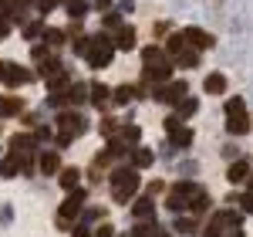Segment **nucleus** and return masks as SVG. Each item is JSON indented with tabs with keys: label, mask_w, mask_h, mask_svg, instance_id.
Listing matches in <instances>:
<instances>
[{
	"label": "nucleus",
	"mask_w": 253,
	"mask_h": 237,
	"mask_svg": "<svg viewBox=\"0 0 253 237\" xmlns=\"http://www.w3.org/2000/svg\"><path fill=\"white\" fill-rule=\"evenodd\" d=\"M243 109V99H233V102H226V112H240Z\"/></svg>",
	"instance_id": "nucleus-44"
},
{
	"label": "nucleus",
	"mask_w": 253,
	"mask_h": 237,
	"mask_svg": "<svg viewBox=\"0 0 253 237\" xmlns=\"http://www.w3.org/2000/svg\"><path fill=\"white\" fill-rule=\"evenodd\" d=\"M112 48H118V51H132V48H135V27L122 24V27L115 31V38H112Z\"/></svg>",
	"instance_id": "nucleus-13"
},
{
	"label": "nucleus",
	"mask_w": 253,
	"mask_h": 237,
	"mask_svg": "<svg viewBox=\"0 0 253 237\" xmlns=\"http://www.w3.org/2000/svg\"><path fill=\"white\" fill-rule=\"evenodd\" d=\"M7 34H10V24H7V20H0V41L7 38Z\"/></svg>",
	"instance_id": "nucleus-46"
},
{
	"label": "nucleus",
	"mask_w": 253,
	"mask_h": 237,
	"mask_svg": "<svg viewBox=\"0 0 253 237\" xmlns=\"http://www.w3.org/2000/svg\"><path fill=\"white\" fill-rule=\"evenodd\" d=\"M24 112V99H14V95H3L0 99V116L3 118H14Z\"/></svg>",
	"instance_id": "nucleus-18"
},
{
	"label": "nucleus",
	"mask_w": 253,
	"mask_h": 237,
	"mask_svg": "<svg viewBox=\"0 0 253 237\" xmlns=\"http://www.w3.org/2000/svg\"><path fill=\"white\" fill-rule=\"evenodd\" d=\"M132 214H135V220L138 224H156V200L149 197H138L135 203H132Z\"/></svg>",
	"instance_id": "nucleus-9"
},
{
	"label": "nucleus",
	"mask_w": 253,
	"mask_h": 237,
	"mask_svg": "<svg viewBox=\"0 0 253 237\" xmlns=\"http://www.w3.org/2000/svg\"><path fill=\"white\" fill-rule=\"evenodd\" d=\"M166 129H169V142H172V146H179V149H186V146L193 142V132H189V129H186V125H182L175 116L166 118Z\"/></svg>",
	"instance_id": "nucleus-8"
},
{
	"label": "nucleus",
	"mask_w": 253,
	"mask_h": 237,
	"mask_svg": "<svg viewBox=\"0 0 253 237\" xmlns=\"http://www.w3.org/2000/svg\"><path fill=\"white\" fill-rule=\"evenodd\" d=\"M34 139H38V142H47V139H51V129H47V125H44V129H38V132H34Z\"/></svg>",
	"instance_id": "nucleus-41"
},
{
	"label": "nucleus",
	"mask_w": 253,
	"mask_h": 237,
	"mask_svg": "<svg viewBox=\"0 0 253 237\" xmlns=\"http://www.w3.org/2000/svg\"><path fill=\"white\" fill-rule=\"evenodd\" d=\"M20 173V156H0V177H17Z\"/></svg>",
	"instance_id": "nucleus-22"
},
{
	"label": "nucleus",
	"mask_w": 253,
	"mask_h": 237,
	"mask_svg": "<svg viewBox=\"0 0 253 237\" xmlns=\"http://www.w3.org/2000/svg\"><path fill=\"white\" fill-rule=\"evenodd\" d=\"M38 170L44 173V177L58 173V170H61V153H54V149H44V153H38Z\"/></svg>",
	"instance_id": "nucleus-12"
},
{
	"label": "nucleus",
	"mask_w": 253,
	"mask_h": 237,
	"mask_svg": "<svg viewBox=\"0 0 253 237\" xmlns=\"http://www.w3.org/2000/svg\"><path fill=\"white\" fill-rule=\"evenodd\" d=\"M156 231H159L156 224H138L135 231H132V237H152V234H156Z\"/></svg>",
	"instance_id": "nucleus-34"
},
{
	"label": "nucleus",
	"mask_w": 253,
	"mask_h": 237,
	"mask_svg": "<svg viewBox=\"0 0 253 237\" xmlns=\"http://www.w3.org/2000/svg\"><path fill=\"white\" fill-rule=\"evenodd\" d=\"M118 129H122V125H118L115 118L108 116V118H101V129H98V132H101L105 139H115V132H118Z\"/></svg>",
	"instance_id": "nucleus-30"
},
{
	"label": "nucleus",
	"mask_w": 253,
	"mask_h": 237,
	"mask_svg": "<svg viewBox=\"0 0 253 237\" xmlns=\"http://www.w3.org/2000/svg\"><path fill=\"white\" fill-rule=\"evenodd\" d=\"M10 153L14 156H38V139H34V132H17V136L10 139Z\"/></svg>",
	"instance_id": "nucleus-7"
},
{
	"label": "nucleus",
	"mask_w": 253,
	"mask_h": 237,
	"mask_svg": "<svg viewBox=\"0 0 253 237\" xmlns=\"http://www.w3.org/2000/svg\"><path fill=\"white\" fill-rule=\"evenodd\" d=\"M91 7H95V10H108V7H112V0H91Z\"/></svg>",
	"instance_id": "nucleus-45"
},
{
	"label": "nucleus",
	"mask_w": 253,
	"mask_h": 237,
	"mask_svg": "<svg viewBox=\"0 0 253 237\" xmlns=\"http://www.w3.org/2000/svg\"><path fill=\"white\" fill-rule=\"evenodd\" d=\"M0 20H10V3L7 0H0Z\"/></svg>",
	"instance_id": "nucleus-43"
},
{
	"label": "nucleus",
	"mask_w": 253,
	"mask_h": 237,
	"mask_svg": "<svg viewBox=\"0 0 253 237\" xmlns=\"http://www.w3.org/2000/svg\"><path fill=\"white\" fill-rule=\"evenodd\" d=\"M247 177H250V166H247L243 159H236V163H230V170H226V179H230V183H243Z\"/></svg>",
	"instance_id": "nucleus-20"
},
{
	"label": "nucleus",
	"mask_w": 253,
	"mask_h": 237,
	"mask_svg": "<svg viewBox=\"0 0 253 237\" xmlns=\"http://www.w3.org/2000/svg\"><path fill=\"white\" fill-rule=\"evenodd\" d=\"M196 99H182V105H179V118H189V116H196Z\"/></svg>",
	"instance_id": "nucleus-32"
},
{
	"label": "nucleus",
	"mask_w": 253,
	"mask_h": 237,
	"mask_svg": "<svg viewBox=\"0 0 253 237\" xmlns=\"http://www.w3.org/2000/svg\"><path fill=\"white\" fill-rule=\"evenodd\" d=\"M38 34H44V24H41V20H34V24H24V38H38Z\"/></svg>",
	"instance_id": "nucleus-35"
},
{
	"label": "nucleus",
	"mask_w": 253,
	"mask_h": 237,
	"mask_svg": "<svg viewBox=\"0 0 253 237\" xmlns=\"http://www.w3.org/2000/svg\"><path fill=\"white\" fill-rule=\"evenodd\" d=\"M152 95H156V102L179 105V99H186V81H166V85H159Z\"/></svg>",
	"instance_id": "nucleus-6"
},
{
	"label": "nucleus",
	"mask_w": 253,
	"mask_h": 237,
	"mask_svg": "<svg viewBox=\"0 0 253 237\" xmlns=\"http://www.w3.org/2000/svg\"><path fill=\"white\" fill-rule=\"evenodd\" d=\"M64 38H68V34H64V31H58V27H44V44H47V48H61V44H64Z\"/></svg>",
	"instance_id": "nucleus-28"
},
{
	"label": "nucleus",
	"mask_w": 253,
	"mask_h": 237,
	"mask_svg": "<svg viewBox=\"0 0 253 237\" xmlns=\"http://www.w3.org/2000/svg\"><path fill=\"white\" fill-rule=\"evenodd\" d=\"M152 237H169V231H156V234H152Z\"/></svg>",
	"instance_id": "nucleus-47"
},
{
	"label": "nucleus",
	"mask_w": 253,
	"mask_h": 237,
	"mask_svg": "<svg viewBox=\"0 0 253 237\" xmlns=\"http://www.w3.org/2000/svg\"><path fill=\"white\" fill-rule=\"evenodd\" d=\"M226 125H230V132H233V136H243V132H250V118H247V109H240V112H226Z\"/></svg>",
	"instance_id": "nucleus-16"
},
{
	"label": "nucleus",
	"mask_w": 253,
	"mask_h": 237,
	"mask_svg": "<svg viewBox=\"0 0 253 237\" xmlns=\"http://www.w3.org/2000/svg\"><path fill=\"white\" fill-rule=\"evenodd\" d=\"M162 190H166V186H162V179H152V183H149V190H145V193H149V197H156V193H162Z\"/></svg>",
	"instance_id": "nucleus-39"
},
{
	"label": "nucleus",
	"mask_w": 253,
	"mask_h": 237,
	"mask_svg": "<svg viewBox=\"0 0 253 237\" xmlns=\"http://www.w3.org/2000/svg\"><path fill=\"white\" fill-rule=\"evenodd\" d=\"M152 159H156V153H152V149L138 146V149H135V156H132V166H135V170H145V166H152Z\"/></svg>",
	"instance_id": "nucleus-23"
},
{
	"label": "nucleus",
	"mask_w": 253,
	"mask_h": 237,
	"mask_svg": "<svg viewBox=\"0 0 253 237\" xmlns=\"http://www.w3.org/2000/svg\"><path fill=\"white\" fill-rule=\"evenodd\" d=\"M91 237H115V227H112V224H101V227L91 231Z\"/></svg>",
	"instance_id": "nucleus-37"
},
{
	"label": "nucleus",
	"mask_w": 253,
	"mask_h": 237,
	"mask_svg": "<svg viewBox=\"0 0 253 237\" xmlns=\"http://www.w3.org/2000/svg\"><path fill=\"white\" fill-rule=\"evenodd\" d=\"M101 217H105V210H101V207H88V210H81L84 227H88V224H95V220H101Z\"/></svg>",
	"instance_id": "nucleus-31"
},
{
	"label": "nucleus",
	"mask_w": 253,
	"mask_h": 237,
	"mask_svg": "<svg viewBox=\"0 0 253 237\" xmlns=\"http://www.w3.org/2000/svg\"><path fill=\"white\" fill-rule=\"evenodd\" d=\"M182 41L196 44L199 51H203V48H213V44H216L213 34H206V31H199V27H186V31H182Z\"/></svg>",
	"instance_id": "nucleus-15"
},
{
	"label": "nucleus",
	"mask_w": 253,
	"mask_h": 237,
	"mask_svg": "<svg viewBox=\"0 0 253 237\" xmlns=\"http://www.w3.org/2000/svg\"><path fill=\"white\" fill-rule=\"evenodd\" d=\"M240 203H243V210H250V214H253V193H243Z\"/></svg>",
	"instance_id": "nucleus-42"
},
{
	"label": "nucleus",
	"mask_w": 253,
	"mask_h": 237,
	"mask_svg": "<svg viewBox=\"0 0 253 237\" xmlns=\"http://www.w3.org/2000/svg\"><path fill=\"white\" fill-rule=\"evenodd\" d=\"M88 51H91V38H78V41H75V55H81V58H84Z\"/></svg>",
	"instance_id": "nucleus-36"
},
{
	"label": "nucleus",
	"mask_w": 253,
	"mask_h": 237,
	"mask_svg": "<svg viewBox=\"0 0 253 237\" xmlns=\"http://www.w3.org/2000/svg\"><path fill=\"white\" fill-rule=\"evenodd\" d=\"M54 122H58L61 136H68L71 142H75L78 136H84V132H88V118L81 116V112H68V109H61Z\"/></svg>",
	"instance_id": "nucleus-3"
},
{
	"label": "nucleus",
	"mask_w": 253,
	"mask_h": 237,
	"mask_svg": "<svg viewBox=\"0 0 253 237\" xmlns=\"http://www.w3.org/2000/svg\"><path fill=\"white\" fill-rule=\"evenodd\" d=\"M172 61L179 64V68H196V64H199V55H196V51H189V48H182Z\"/></svg>",
	"instance_id": "nucleus-27"
},
{
	"label": "nucleus",
	"mask_w": 253,
	"mask_h": 237,
	"mask_svg": "<svg viewBox=\"0 0 253 237\" xmlns=\"http://www.w3.org/2000/svg\"><path fill=\"white\" fill-rule=\"evenodd\" d=\"M203 85H206L210 95H223V92H226V78H223V75H206Z\"/></svg>",
	"instance_id": "nucleus-25"
},
{
	"label": "nucleus",
	"mask_w": 253,
	"mask_h": 237,
	"mask_svg": "<svg viewBox=\"0 0 253 237\" xmlns=\"http://www.w3.org/2000/svg\"><path fill=\"white\" fill-rule=\"evenodd\" d=\"M88 102H91L95 109H108V105H112V92H108L101 81H95V85H88Z\"/></svg>",
	"instance_id": "nucleus-14"
},
{
	"label": "nucleus",
	"mask_w": 253,
	"mask_h": 237,
	"mask_svg": "<svg viewBox=\"0 0 253 237\" xmlns=\"http://www.w3.org/2000/svg\"><path fill=\"white\" fill-rule=\"evenodd\" d=\"M81 102H88V85L75 81V85L64 92V105H81Z\"/></svg>",
	"instance_id": "nucleus-19"
},
{
	"label": "nucleus",
	"mask_w": 253,
	"mask_h": 237,
	"mask_svg": "<svg viewBox=\"0 0 253 237\" xmlns=\"http://www.w3.org/2000/svg\"><path fill=\"white\" fill-rule=\"evenodd\" d=\"M10 220H14V207H10V203H3V207H0V224L7 227Z\"/></svg>",
	"instance_id": "nucleus-38"
},
{
	"label": "nucleus",
	"mask_w": 253,
	"mask_h": 237,
	"mask_svg": "<svg viewBox=\"0 0 253 237\" xmlns=\"http://www.w3.org/2000/svg\"><path fill=\"white\" fill-rule=\"evenodd\" d=\"M71 237H91V227H84V224L81 227H71Z\"/></svg>",
	"instance_id": "nucleus-40"
},
{
	"label": "nucleus",
	"mask_w": 253,
	"mask_h": 237,
	"mask_svg": "<svg viewBox=\"0 0 253 237\" xmlns=\"http://www.w3.org/2000/svg\"><path fill=\"white\" fill-rule=\"evenodd\" d=\"M0 78H3V61H0Z\"/></svg>",
	"instance_id": "nucleus-48"
},
{
	"label": "nucleus",
	"mask_w": 253,
	"mask_h": 237,
	"mask_svg": "<svg viewBox=\"0 0 253 237\" xmlns=\"http://www.w3.org/2000/svg\"><path fill=\"white\" fill-rule=\"evenodd\" d=\"M118 139H122L125 146H138V139H142V129H138V125H122Z\"/></svg>",
	"instance_id": "nucleus-26"
},
{
	"label": "nucleus",
	"mask_w": 253,
	"mask_h": 237,
	"mask_svg": "<svg viewBox=\"0 0 253 237\" xmlns=\"http://www.w3.org/2000/svg\"><path fill=\"white\" fill-rule=\"evenodd\" d=\"M132 99H135V88H132V85H118L115 92H112V105H118V109L128 105Z\"/></svg>",
	"instance_id": "nucleus-21"
},
{
	"label": "nucleus",
	"mask_w": 253,
	"mask_h": 237,
	"mask_svg": "<svg viewBox=\"0 0 253 237\" xmlns=\"http://www.w3.org/2000/svg\"><path fill=\"white\" fill-rule=\"evenodd\" d=\"M250 132H253V129H250Z\"/></svg>",
	"instance_id": "nucleus-49"
},
{
	"label": "nucleus",
	"mask_w": 253,
	"mask_h": 237,
	"mask_svg": "<svg viewBox=\"0 0 253 237\" xmlns=\"http://www.w3.org/2000/svg\"><path fill=\"white\" fill-rule=\"evenodd\" d=\"M64 10H68L71 20H81L84 14H88V3H84V0H64Z\"/></svg>",
	"instance_id": "nucleus-24"
},
{
	"label": "nucleus",
	"mask_w": 253,
	"mask_h": 237,
	"mask_svg": "<svg viewBox=\"0 0 253 237\" xmlns=\"http://www.w3.org/2000/svg\"><path fill=\"white\" fill-rule=\"evenodd\" d=\"M172 231H175V234H193V231H196V220L193 217H175L172 220Z\"/></svg>",
	"instance_id": "nucleus-29"
},
{
	"label": "nucleus",
	"mask_w": 253,
	"mask_h": 237,
	"mask_svg": "<svg viewBox=\"0 0 253 237\" xmlns=\"http://www.w3.org/2000/svg\"><path fill=\"white\" fill-rule=\"evenodd\" d=\"M3 85H10V88H20V85H27V81H34V71H27L24 64H14V61H3Z\"/></svg>",
	"instance_id": "nucleus-5"
},
{
	"label": "nucleus",
	"mask_w": 253,
	"mask_h": 237,
	"mask_svg": "<svg viewBox=\"0 0 253 237\" xmlns=\"http://www.w3.org/2000/svg\"><path fill=\"white\" fill-rule=\"evenodd\" d=\"M81 203H84V190L78 186V190H71L68 200L58 207V220H54V224H58L61 231H71V224L81 217Z\"/></svg>",
	"instance_id": "nucleus-2"
},
{
	"label": "nucleus",
	"mask_w": 253,
	"mask_h": 237,
	"mask_svg": "<svg viewBox=\"0 0 253 237\" xmlns=\"http://www.w3.org/2000/svg\"><path fill=\"white\" fill-rule=\"evenodd\" d=\"M138 170L135 166H118L115 173H112V200L115 203H128V200H135L138 193Z\"/></svg>",
	"instance_id": "nucleus-1"
},
{
	"label": "nucleus",
	"mask_w": 253,
	"mask_h": 237,
	"mask_svg": "<svg viewBox=\"0 0 253 237\" xmlns=\"http://www.w3.org/2000/svg\"><path fill=\"white\" fill-rule=\"evenodd\" d=\"M142 61H145V68H169V64H172L169 55H166L162 48H156V44L142 48Z\"/></svg>",
	"instance_id": "nucleus-10"
},
{
	"label": "nucleus",
	"mask_w": 253,
	"mask_h": 237,
	"mask_svg": "<svg viewBox=\"0 0 253 237\" xmlns=\"http://www.w3.org/2000/svg\"><path fill=\"white\" fill-rule=\"evenodd\" d=\"M47 88H51V95H64V92L71 88V75H68L64 68H58L54 75H47Z\"/></svg>",
	"instance_id": "nucleus-17"
},
{
	"label": "nucleus",
	"mask_w": 253,
	"mask_h": 237,
	"mask_svg": "<svg viewBox=\"0 0 253 237\" xmlns=\"http://www.w3.org/2000/svg\"><path fill=\"white\" fill-rule=\"evenodd\" d=\"M58 186L64 190V193H71V190H78L81 186V170H75V166H61L58 170Z\"/></svg>",
	"instance_id": "nucleus-11"
},
{
	"label": "nucleus",
	"mask_w": 253,
	"mask_h": 237,
	"mask_svg": "<svg viewBox=\"0 0 253 237\" xmlns=\"http://www.w3.org/2000/svg\"><path fill=\"white\" fill-rule=\"evenodd\" d=\"M101 24H105V27H112V31H118V27H122V14H118V10H108Z\"/></svg>",
	"instance_id": "nucleus-33"
},
{
	"label": "nucleus",
	"mask_w": 253,
	"mask_h": 237,
	"mask_svg": "<svg viewBox=\"0 0 253 237\" xmlns=\"http://www.w3.org/2000/svg\"><path fill=\"white\" fill-rule=\"evenodd\" d=\"M91 68H108L112 64V41L105 38V34H95L91 38V51L84 55Z\"/></svg>",
	"instance_id": "nucleus-4"
}]
</instances>
